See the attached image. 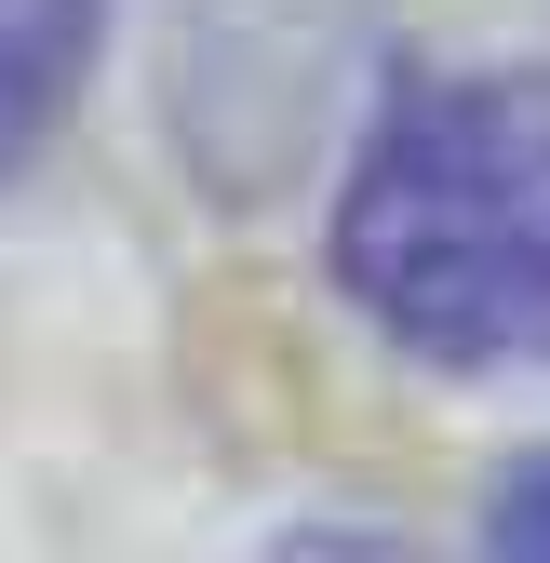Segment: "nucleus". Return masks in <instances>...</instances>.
Listing matches in <instances>:
<instances>
[{
  "label": "nucleus",
  "mask_w": 550,
  "mask_h": 563,
  "mask_svg": "<svg viewBox=\"0 0 550 563\" xmlns=\"http://www.w3.org/2000/svg\"><path fill=\"white\" fill-rule=\"evenodd\" d=\"M336 282L417 363H550V81H417L336 201Z\"/></svg>",
  "instance_id": "obj_1"
},
{
  "label": "nucleus",
  "mask_w": 550,
  "mask_h": 563,
  "mask_svg": "<svg viewBox=\"0 0 550 563\" xmlns=\"http://www.w3.org/2000/svg\"><path fill=\"white\" fill-rule=\"evenodd\" d=\"M95 27H108V0H0V175L67 121V95L95 67Z\"/></svg>",
  "instance_id": "obj_2"
},
{
  "label": "nucleus",
  "mask_w": 550,
  "mask_h": 563,
  "mask_svg": "<svg viewBox=\"0 0 550 563\" xmlns=\"http://www.w3.org/2000/svg\"><path fill=\"white\" fill-rule=\"evenodd\" d=\"M497 550H550V456H524L497 483Z\"/></svg>",
  "instance_id": "obj_3"
}]
</instances>
